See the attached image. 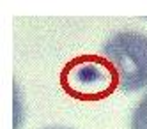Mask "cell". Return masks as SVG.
Wrapping results in <instances>:
<instances>
[{
    "label": "cell",
    "mask_w": 147,
    "mask_h": 129,
    "mask_svg": "<svg viewBox=\"0 0 147 129\" xmlns=\"http://www.w3.org/2000/svg\"><path fill=\"white\" fill-rule=\"evenodd\" d=\"M45 129H71V127H60V126H51V127H45Z\"/></svg>",
    "instance_id": "4"
},
{
    "label": "cell",
    "mask_w": 147,
    "mask_h": 129,
    "mask_svg": "<svg viewBox=\"0 0 147 129\" xmlns=\"http://www.w3.org/2000/svg\"><path fill=\"white\" fill-rule=\"evenodd\" d=\"M107 60L122 92H136L147 87V36L140 32H117L103 44Z\"/></svg>",
    "instance_id": "1"
},
{
    "label": "cell",
    "mask_w": 147,
    "mask_h": 129,
    "mask_svg": "<svg viewBox=\"0 0 147 129\" xmlns=\"http://www.w3.org/2000/svg\"><path fill=\"white\" fill-rule=\"evenodd\" d=\"M131 129H147V94L131 115Z\"/></svg>",
    "instance_id": "3"
},
{
    "label": "cell",
    "mask_w": 147,
    "mask_h": 129,
    "mask_svg": "<svg viewBox=\"0 0 147 129\" xmlns=\"http://www.w3.org/2000/svg\"><path fill=\"white\" fill-rule=\"evenodd\" d=\"M60 83L67 94L83 101L103 99L119 87L112 66L96 55L73 58L62 71Z\"/></svg>",
    "instance_id": "2"
}]
</instances>
